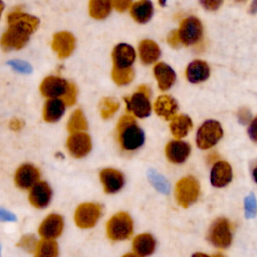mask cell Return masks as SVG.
<instances>
[{
  "label": "cell",
  "instance_id": "1",
  "mask_svg": "<svg viewBox=\"0 0 257 257\" xmlns=\"http://www.w3.org/2000/svg\"><path fill=\"white\" fill-rule=\"evenodd\" d=\"M7 21L8 29L3 33L0 39V45L5 51L24 47L30 35L39 25L38 18L20 10L10 12L7 16Z\"/></svg>",
  "mask_w": 257,
  "mask_h": 257
},
{
  "label": "cell",
  "instance_id": "2",
  "mask_svg": "<svg viewBox=\"0 0 257 257\" xmlns=\"http://www.w3.org/2000/svg\"><path fill=\"white\" fill-rule=\"evenodd\" d=\"M118 142L125 151H135L145 143V134L131 115H123L117 123Z\"/></svg>",
  "mask_w": 257,
  "mask_h": 257
},
{
  "label": "cell",
  "instance_id": "3",
  "mask_svg": "<svg viewBox=\"0 0 257 257\" xmlns=\"http://www.w3.org/2000/svg\"><path fill=\"white\" fill-rule=\"evenodd\" d=\"M106 233L113 241L127 239L133 234V221L130 215L125 212L113 215L106 224Z\"/></svg>",
  "mask_w": 257,
  "mask_h": 257
},
{
  "label": "cell",
  "instance_id": "4",
  "mask_svg": "<svg viewBox=\"0 0 257 257\" xmlns=\"http://www.w3.org/2000/svg\"><path fill=\"white\" fill-rule=\"evenodd\" d=\"M223 136V130L217 120H207L198 130L196 136L197 146L202 150H207L215 146Z\"/></svg>",
  "mask_w": 257,
  "mask_h": 257
},
{
  "label": "cell",
  "instance_id": "5",
  "mask_svg": "<svg viewBox=\"0 0 257 257\" xmlns=\"http://www.w3.org/2000/svg\"><path fill=\"white\" fill-rule=\"evenodd\" d=\"M150 90L146 85L141 86L131 97H124L126 110L133 112L136 116L143 118L150 115L152 105L150 102Z\"/></svg>",
  "mask_w": 257,
  "mask_h": 257
},
{
  "label": "cell",
  "instance_id": "6",
  "mask_svg": "<svg viewBox=\"0 0 257 257\" xmlns=\"http://www.w3.org/2000/svg\"><path fill=\"white\" fill-rule=\"evenodd\" d=\"M200 194V185L198 181L191 176L181 179L176 185V198L178 203L184 207H189L196 202Z\"/></svg>",
  "mask_w": 257,
  "mask_h": 257
},
{
  "label": "cell",
  "instance_id": "7",
  "mask_svg": "<svg viewBox=\"0 0 257 257\" xmlns=\"http://www.w3.org/2000/svg\"><path fill=\"white\" fill-rule=\"evenodd\" d=\"M177 31L181 43L185 45H193L202 39L203 25L198 18L191 16L182 21L180 28Z\"/></svg>",
  "mask_w": 257,
  "mask_h": 257
},
{
  "label": "cell",
  "instance_id": "8",
  "mask_svg": "<svg viewBox=\"0 0 257 257\" xmlns=\"http://www.w3.org/2000/svg\"><path fill=\"white\" fill-rule=\"evenodd\" d=\"M209 241L216 247L227 248L232 241L231 226L227 219L219 218L214 221L209 230Z\"/></svg>",
  "mask_w": 257,
  "mask_h": 257
},
{
  "label": "cell",
  "instance_id": "9",
  "mask_svg": "<svg viewBox=\"0 0 257 257\" xmlns=\"http://www.w3.org/2000/svg\"><path fill=\"white\" fill-rule=\"evenodd\" d=\"M101 207L94 203H83L79 205L74 214V220L78 227L86 229L95 225L100 217Z\"/></svg>",
  "mask_w": 257,
  "mask_h": 257
},
{
  "label": "cell",
  "instance_id": "10",
  "mask_svg": "<svg viewBox=\"0 0 257 257\" xmlns=\"http://www.w3.org/2000/svg\"><path fill=\"white\" fill-rule=\"evenodd\" d=\"M69 83L58 76H47L40 84V92L43 96L48 98H58L63 96L67 89Z\"/></svg>",
  "mask_w": 257,
  "mask_h": 257
},
{
  "label": "cell",
  "instance_id": "11",
  "mask_svg": "<svg viewBox=\"0 0 257 257\" xmlns=\"http://www.w3.org/2000/svg\"><path fill=\"white\" fill-rule=\"evenodd\" d=\"M67 149L70 155L74 158H82L91 150L90 137L82 132L73 133L67 140Z\"/></svg>",
  "mask_w": 257,
  "mask_h": 257
},
{
  "label": "cell",
  "instance_id": "12",
  "mask_svg": "<svg viewBox=\"0 0 257 257\" xmlns=\"http://www.w3.org/2000/svg\"><path fill=\"white\" fill-rule=\"evenodd\" d=\"M40 174L37 168L30 164H24L17 169L14 180L18 188L26 190L30 189L35 183H37Z\"/></svg>",
  "mask_w": 257,
  "mask_h": 257
},
{
  "label": "cell",
  "instance_id": "13",
  "mask_svg": "<svg viewBox=\"0 0 257 257\" xmlns=\"http://www.w3.org/2000/svg\"><path fill=\"white\" fill-rule=\"evenodd\" d=\"M63 229V219L60 215L50 214L40 224L38 233L43 239L52 240L58 237Z\"/></svg>",
  "mask_w": 257,
  "mask_h": 257
},
{
  "label": "cell",
  "instance_id": "14",
  "mask_svg": "<svg viewBox=\"0 0 257 257\" xmlns=\"http://www.w3.org/2000/svg\"><path fill=\"white\" fill-rule=\"evenodd\" d=\"M51 189L45 182H37L31 188L29 192V202L30 204L37 208L42 209L48 206L51 199Z\"/></svg>",
  "mask_w": 257,
  "mask_h": 257
},
{
  "label": "cell",
  "instance_id": "15",
  "mask_svg": "<svg viewBox=\"0 0 257 257\" xmlns=\"http://www.w3.org/2000/svg\"><path fill=\"white\" fill-rule=\"evenodd\" d=\"M75 46V39L73 35L66 31H61L53 36L52 49L60 58L68 57Z\"/></svg>",
  "mask_w": 257,
  "mask_h": 257
},
{
  "label": "cell",
  "instance_id": "16",
  "mask_svg": "<svg viewBox=\"0 0 257 257\" xmlns=\"http://www.w3.org/2000/svg\"><path fill=\"white\" fill-rule=\"evenodd\" d=\"M135 59H136V51L131 45L126 43H119L113 48V51H112L113 67H116V68L131 67Z\"/></svg>",
  "mask_w": 257,
  "mask_h": 257
},
{
  "label": "cell",
  "instance_id": "17",
  "mask_svg": "<svg viewBox=\"0 0 257 257\" xmlns=\"http://www.w3.org/2000/svg\"><path fill=\"white\" fill-rule=\"evenodd\" d=\"M100 181L103 186V190L107 194H113L119 191L123 184L124 179L120 172L114 169H104L100 172Z\"/></svg>",
  "mask_w": 257,
  "mask_h": 257
},
{
  "label": "cell",
  "instance_id": "18",
  "mask_svg": "<svg viewBox=\"0 0 257 257\" xmlns=\"http://www.w3.org/2000/svg\"><path fill=\"white\" fill-rule=\"evenodd\" d=\"M190 152V145L182 141H172L166 147V156L174 164L184 163L188 159Z\"/></svg>",
  "mask_w": 257,
  "mask_h": 257
},
{
  "label": "cell",
  "instance_id": "19",
  "mask_svg": "<svg viewBox=\"0 0 257 257\" xmlns=\"http://www.w3.org/2000/svg\"><path fill=\"white\" fill-rule=\"evenodd\" d=\"M232 180L231 166L225 161H219L214 164L211 171V184L214 187L222 188L228 185Z\"/></svg>",
  "mask_w": 257,
  "mask_h": 257
},
{
  "label": "cell",
  "instance_id": "20",
  "mask_svg": "<svg viewBox=\"0 0 257 257\" xmlns=\"http://www.w3.org/2000/svg\"><path fill=\"white\" fill-rule=\"evenodd\" d=\"M210 75V67L209 65L200 59L192 61L187 69L186 76L187 79L192 83H199L205 81Z\"/></svg>",
  "mask_w": 257,
  "mask_h": 257
},
{
  "label": "cell",
  "instance_id": "21",
  "mask_svg": "<svg viewBox=\"0 0 257 257\" xmlns=\"http://www.w3.org/2000/svg\"><path fill=\"white\" fill-rule=\"evenodd\" d=\"M154 109L158 115L163 116L165 119H172L178 110V103L169 95H161L154 103Z\"/></svg>",
  "mask_w": 257,
  "mask_h": 257
},
{
  "label": "cell",
  "instance_id": "22",
  "mask_svg": "<svg viewBox=\"0 0 257 257\" xmlns=\"http://www.w3.org/2000/svg\"><path fill=\"white\" fill-rule=\"evenodd\" d=\"M154 74L158 80L160 89H169L176 80V73L171 66L166 63L160 62L154 67Z\"/></svg>",
  "mask_w": 257,
  "mask_h": 257
},
{
  "label": "cell",
  "instance_id": "23",
  "mask_svg": "<svg viewBox=\"0 0 257 257\" xmlns=\"http://www.w3.org/2000/svg\"><path fill=\"white\" fill-rule=\"evenodd\" d=\"M65 111V104L60 98H49L43 107V118L47 122H55Z\"/></svg>",
  "mask_w": 257,
  "mask_h": 257
},
{
  "label": "cell",
  "instance_id": "24",
  "mask_svg": "<svg viewBox=\"0 0 257 257\" xmlns=\"http://www.w3.org/2000/svg\"><path fill=\"white\" fill-rule=\"evenodd\" d=\"M139 53L143 63L151 64L159 59L161 55V50L156 42L150 39H146L140 43Z\"/></svg>",
  "mask_w": 257,
  "mask_h": 257
},
{
  "label": "cell",
  "instance_id": "25",
  "mask_svg": "<svg viewBox=\"0 0 257 257\" xmlns=\"http://www.w3.org/2000/svg\"><path fill=\"white\" fill-rule=\"evenodd\" d=\"M156 247V241L154 237L150 234H140L138 235L133 242L134 251L143 257L151 255Z\"/></svg>",
  "mask_w": 257,
  "mask_h": 257
},
{
  "label": "cell",
  "instance_id": "26",
  "mask_svg": "<svg viewBox=\"0 0 257 257\" xmlns=\"http://www.w3.org/2000/svg\"><path fill=\"white\" fill-rule=\"evenodd\" d=\"M154 12L153 4L150 0H140L133 4L131 9V14L133 18L139 23L148 22Z\"/></svg>",
  "mask_w": 257,
  "mask_h": 257
},
{
  "label": "cell",
  "instance_id": "27",
  "mask_svg": "<svg viewBox=\"0 0 257 257\" xmlns=\"http://www.w3.org/2000/svg\"><path fill=\"white\" fill-rule=\"evenodd\" d=\"M193 122L190 116L186 114H180V115H175L172 118L170 128L173 134V136L177 139L184 138L188 135L189 131L192 128Z\"/></svg>",
  "mask_w": 257,
  "mask_h": 257
},
{
  "label": "cell",
  "instance_id": "28",
  "mask_svg": "<svg viewBox=\"0 0 257 257\" xmlns=\"http://www.w3.org/2000/svg\"><path fill=\"white\" fill-rule=\"evenodd\" d=\"M111 10V0H90L89 14L94 19H104Z\"/></svg>",
  "mask_w": 257,
  "mask_h": 257
},
{
  "label": "cell",
  "instance_id": "29",
  "mask_svg": "<svg viewBox=\"0 0 257 257\" xmlns=\"http://www.w3.org/2000/svg\"><path fill=\"white\" fill-rule=\"evenodd\" d=\"M58 255V246L57 243L53 240L43 239L38 242L34 257H57Z\"/></svg>",
  "mask_w": 257,
  "mask_h": 257
},
{
  "label": "cell",
  "instance_id": "30",
  "mask_svg": "<svg viewBox=\"0 0 257 257\" xmlns=\"http://www.w3.org/2000/svg\"><path fill=\"white\" fill-rule=\"evenodd\" d=\"M148 179L151 184L162 194H168L170 192V184L167 179L159 174L156 170L150 169L148 171Z\"/></svg>",
  "mask_w": 257,
  "mask_h": 257
},
{
  "label": "cell",
  "instance_id": "31",
  "mask_svg": "<svg viewBox=\"0 0 257 257\" xmlns=\"http://www.w3.org/2000/svg\"><path fill=\"white\" fill-rule=\"evenodd\" d=\"M67 128L71 134L82 132L87 128L86 119L84 117L83 112L80 109H76L71 114V116L68 120V123H67Z\"/></svg>",
  "mask_w": 257,
  "mask_h": 257
},
{
  "label": "cell",
  "instance_id": "32",
  "mask_svg": "<svg viewBox=\"0 0 257 257\" xmlns=\"http://www.w3.org/2000/svg\"><path fill=\"white\" fill-rule=\"evenodd\" d=\"M134 75H135V73H134V70L132 67H127V68L112 67L111 77H112L113 81L118 85L127 84L128 82H131L133 80Z\"/></svg>",
  "mask_w": 257,
  "mask_h": 257
},
{
  "label": "cell",
  "instance_id": "33",
  "mask_svg": "<svg viewBox=\"0 0 257 257\" xmlns=\"http://www.w3.org/2000/svg\"><path fill=\"white\" fill-rule=\"evenodd\" d=\"M118 102L110 97H105L100 101L99 109L100 114L103 118L110 117L117 109H118Z\"/></svg>",
  "mask_w": 257,
  "mask_h": 257
},
{
  "label": "cell",
  "instance_id": "34",
  "mask_svg": "<svg viewBox=\"0 0 257 257\" xmlns=\"http://www.w3.org/2000/svg\"><path fill=\"white\" fill-rule=\"evenodd\" d=\"M38 242L34 235H25L23 236L18 243V246L27 252H34Z\"/></svg>",
  "mask_w": 257,
  "mask_h": 257
},
{
  "label": "cell",
  "instance_id": "35",
  "mask_svg": "<svg viewBox=\"0 0 257 257\" xmlns=\"http://www.w3.org/2000/svg\"><path fill=\"white\" fill-rule=\"evenodd\" d=\"M245 215L246 218H254L256 216V199L253 193L249 194L245 198Z\"/></svg>",
  "mask_w": 257,
  "mask_h": 257
},
{
  "label": "cell",
  "instance_id": "36",
  "mask_svg": "<svg viewBox=\"0 0 257 257\" xmlns=\"http://www.w3.org/2000/svg\"><path fill=\"white\" fill-rule=\"evenodd\" d=\"M65 105H72L74 104L75 100H76V87L73 83H69L68 89L66 91V93L62 96L61 99Z\"/></svg>",
  "mask_w": 257,
  "mask_h": 257
},
{
  "label": "cell",
  "instance_id": "37",
  "mask_svg": "<svg viewBox=\"0 0 257 257\" xmlns=\"http://www.w3.org/2000/svg\"><path fill=\"white\" fill-rule=\"evenodd\" d=\"M9 64L14 69H16L17 71H20V72H30L31 71V66L22 60H12L9 62Z\"/></svg>",
  "mask_w": 257,
  "mask_h": 257
},
{
  "label": "cell",
  "instance_id": "38",
  "mask_svg": "<svg viewBox=\"0 0 257 257\" xmlns=\"http://www.w3.org/2000/svg\"><path fill=\"white\" fill-rule=\"evenodd\" d=\"M201 5L210 11L217 10L223 3V0H199Z\"/></svg>",
  "mask_w": 257,
  "mask_h": 257
},
{
  "label": "cell",
  "instance_id": "39",
  "mask_svg": "<svg viewBox=\"0 0 257 257\" xmlns=\"http://www.w3.org/2000/svg\"><path fill=\"white\" fill-rule=\"evenodd\" d=\"M132 0H111V5L119 12H123L130 8Z\"/></svg>",
  "mask_w": 257,
  "mask_h": 257
},
{
  "label": "cell",
  "instance_id": "40",
  "mask_svg": "<svg viewBox=\"0 0 257 257\" xmlns=\"http://www.w3.org/2000/svg\"><path fill=\"white\" fill-rule=\"evenodd\" d=\"M238 118H239V121L243 124L250 123V121H251V112L247 108L243 107L238 112Z\"/></svg>",
  "mask_w": 257,
  "mask_h": 257
},
{
  "label": "cell",
  "instance_id": "41",
  "mask_svg": "<svg viewBox=\"0 0 257 257\" xmlns=\"http://www.w3.org/2000/svg\"><path fill=\"white\" fill-rule=\"evenodd\" d=\"M168 42L170 45H172L173 47H179L181 44L180 38L178 36V31L177 30H173L169 33L168 35Z\"/></svg>",
  "mask_w": 257,
  "mask_h": 257
},
{
  "label": "cell",
  "instance_id": "42",
  "mask_svg": "<svg viewBox=\"0 0 257 257\" xmlns=\"http://www.w3.org/2000/svg\"><path fill=\"white\" fill-rule=\"evenodd\" d=\"M248 135L253 142H256V118H254L252 121H250L249 128H248Z\"/></svg>",
  "mask_w": 257,
  "mask_h": 257
},
{
  "label": "cell",
  "instance_id": "43",
  "mask_svg": "<svg viewBox=\"0 0 257 257\" xmlns=\"http://www.w3.org/2000/svg\"><path fill=\"white\" fill-rule=\"evenodd\" d=\"M9 125H10V128H11V130L17 132V131H20V130L23 127L24 123H23V121L20 120L19 118H13V119H11Z\"/></svg>",
  "mask_w": 257,
  "mask_h": 257
},
{
  "label": "cell",
  "instance_id": "44",
  "mask_svg": "<svg viewBox=\"0 0 257 257\" xmlns=\"http://www.w3.org/2000/svg\"><path fill=\"white\" fill-rule=\"evenodd\" d=\"M0 220L2 221H12L15 220V217L10 212L6 211L5 209H0Z\"/></svg>",
  "mask_w": 257,
  "mask_h": 257
},
{
  "label": "cell",
  "instance_id": "45",
  "mask_svg": "<svg viewBox=\"0 0 257 257\" xmlns=\"http://www.w3.org/2000/svg\"><path fill=\"white\" fill-rule=\"evenodd\" d=\"M192 257H209V256L204 253H195Z\"/></svg>",
  "mask_w": 257,
  "mask_h": 257
},
{
  "label": "cell",
  "instance_id": "46",
  "mask_svg": "<svg viewBox=\"0 0 257 257\" xmlns=\"http://www.w3.org/2000/svg\"><path fill=\"white\" fill-rule=\"evenodd\" d=\"M3 9H4V3L0 0V17H1V14L3 12Z\"/></svg>",
  "mask_w": 257,
  "mask_h": 257
},
{
  "label": "cell",
  "instance_id": "47",
  "mask_svg": "<svg viewBox=\"0 0 257 257\" xmlns=\"http://www.w3.org/2000/svg\"><path fill=\"white\" fill-rule=\"evenodd\" d=\"M122 257H139V256H138V255H136V254H133V253H128V254L123 255Z\"/></svg>",
  "mask_w": 257,
  "mask_h": 257
},
{
  "label": "cell",
  "instance_id": "48",
  "mask_svg": "<svg viewBox=\"0 0 257 257\" xmlns=\"http://www.w3.org/2000/svg\"><path fill=\"white\" fill-rule=\"evenodd\" d=\"M159 2H160V4L163 5V6L166 4V0H159Z\"/></svg>",
  "mask_w": 257,
  "mask_h": 257
},
{
  "label": "cell",
  "instance_id": "49",
  "mask_svg": "<svg viewBox=\"0 0 257 257\" xmlns=\"http://www.w3.org/2000/svg\"><path fill=\"white\" fill-rule=\"evenodd\" d=\"M213 257H224L222 254H216V255H214Z\"/></svg>",
  "mask_w": 257,
  "mask_h": 257
},
{
  "label": "cell",
  "instance_id": "50",
  "mask_svg": "<svg viewBox=\"0 0 257 257\" xmlns=\"http://www.w3.org/2000/svg\"><path fill=\"white\" fill-rule=\"evenodd\" d=\"M237 2H244V1H246V0H236Z\"/></svg>",
  "mask_w": 257,
  "mask_h": 257
}]
</instances>
